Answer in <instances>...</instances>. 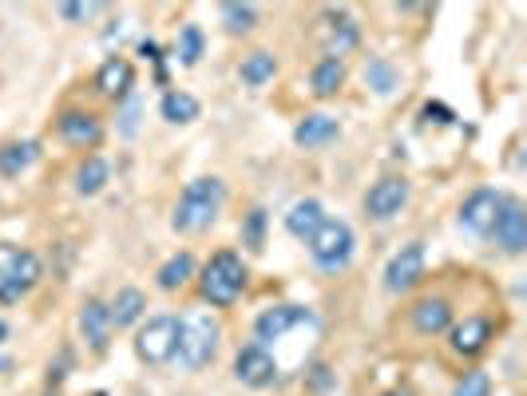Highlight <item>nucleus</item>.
<instances>
[{"instance_id":"7c9ffc66","label":"nucleus","mask_w":527,"mask_h":396,"mask_svg":"<svg viewBox=\"0 0 527 396\" xmlns=\"http://www.w3.org/2000/svg\"><path fill=\"white\" fill-rule=\"evenodd\" d=\"M452 396H492V377L484 369H468L456 385H452Z\"/></svg>"},{"instance_id":"393cba45","label":"nucleus","mask_w":527,"mask_h":396,"mask_svg":"<svg viewBox=\"0 0 527 396\" xmlns=\"http://www.w3.org/2000/svg\"><path fill=\"white\" fill-rule=\"evenodd\" d=\"M107 309H111L115 329H131V325L143 321V313H147V297H143V290H135V286H123L119 294L107 301Z\"/></svg>"},{"instance_id":"f257e3e1","label":"nucleus","mask_w":527,"mask_h":396,"mask_svg":"<svg viewBox=\"0 0 527 396\" xmlns=\"http://www.w3.org/2000/svg\"><path fill=\"white\" fill-rule=\"evenodd\" d=\"M222 206H226V183L222 179H214V175L191 179L183 187L179 202H175L171 226H175V234H203V230L214 226V218L222 214Z\"/></svg>"},{"instance_id":"72a5a7b5","label":"nucleus","mask_w":527,"mask_h":396,"mask_svg":"<svg viewBox=\"0 0 527 396\" xmlns=\"http://www.w3.org/2000/svg\"><path fill=\"white\" fill-rule=\"evenodd\" d=\"M428 123H452L456 119V111L452 107H444V103H424V111H421Z\"/></svg>"},{"instance_id":"0eeeda50","label":"nucleus","mask_w":527,"mask_h":396,"mask_svg":"<svg viewBox=\"0 0 527 396\" xmlns=\"http://www.w3.org/2000/svg\"><path fill=\"white\" fill-rule=\"evenodd\" d=\"M409 195H413V187H409L405 175H381V179L365 191V214H369L373 222H389V218H397V214L409 206Z\"/></svg>"},{"instance_id":"6e6552de","label":"nucleus","mask_w":527,"mask_h":396,"mask_svg":"<svg viewBox=\"0 0 527 396\" xmlns=\"http://www.w3.org/2000/svg\"><path fill=\"white\" fill-rule=\"evenodd\" d=\"M317 32H321V48H325V56H333V60H345V56L361 44V24H357L345 8H325Z\"/></svg>"},{"instance_id":"b1692460","label":"nucleus","mask_w":527,"mask_h":396,"mask_svg":"<svg viewBox=\"0 0 527 396\" xmlns=\"http://www.w3.org/2000/svg\"><path fill=\"white\" fill-rule=\"evenodd\" d=\"M36 159H40V143H36V139H12V143H0V175H4V179L24 175Z\"/></svg>"},{"instance_id":"1a4fd4ad","label":"nucleus","mask_w":527,"mask_h":396,"mask_svg":"<svg viewBox=\"0 0 527 396\" xmlns=\"http://www.w3.org/2000/svg\"><path fill=\"white\" fill-rule=\"evenodd\" d=\"M56 135L76 151H96L104 143V119L88 107H68L56 119Z\"/></svg>"},{"instance_id":"423d86ee","label":"nucleus","mask_w":527,"mask_h":396,"mask_svg":"<svg viewBox=\"0 0 527 396\" xmlns=\"http://www.w3.org/2000/svg\"><path fill=\"white\" fill-rule=\"evenodd\" d=\"M175 353H179V317H171V313L147 317L135 333V357L151 369H163L175 361Z\"/></svg>"},{"instance_id":"bb28decb","label":"nucleus","mask_w":527,"mask_h":396,"mask_svg":"<svg viewBox=\"0 0 527 396\" xmlns=\"http://www.w3.org/2000/svg\"><path fill=\"white\" fill-rule=\"evenodd\" d=\"M218 20L230 36H250L258 28V4H242V0H226L218 8Z\"/></svg>"},{"instance_id":"2eb2a0df","label":"nucleus","mask_w":527,"mask_h":396,"mask_svg":"<svg viewBox=\"0 0 527 396\" xmlns=\"http://www.w3.org/2000/svg\"><path fill=\"white\" fill-rule=\"evenodd\" d=\"M80 333H84V341H88V349H92L96 357H104L107 349H111V341H115V321H111L107 301L88 297V301L80 305Z\"/></svg>"},{"instance_id":"c85d7f7f","label":"nucleus","mask_w":527,"mask_h":396,"mask_svg":"<svg viewBox=\"0 0 527 396\" xmlns=\"http://www.w3.org/2000/svg\"><path fill=\"white\" fill-rule=\"evenodd\" d=\"M365 84H369L377 96H393V92L401 88V76H397V68H393L389 60L373 56V60L365 64Z\"/></svg>"},{"instance_id":"20e7f679","label":"nucleus","mask_w":527,"mask_h":396,"mask_svg":"<svg viewBox=\"0 0 527 396\" xmlns=\"http://www.w3.org/2000/svg\"><path fill=\"white\" fill-rule=\"evenodd\" d=\"M44 278L40 258L28 246H12L0 242V305H16L20 297H28Z\"/></svg>"},{"instance_id":"ddd939ff","label":"nucleus","mask_w":527,"mask_h":396,"mask_svg":"<svg viewBox=\"0 0 527 396\" xmlns=\"http://www.w3.org/2000/svg\"><path fill=\"white\" fill-rule=\"evenodd\" d=\"M500 206H504V191H496V187H476L472 195L460 202V226H464L468 234H476V238H488V234H492V222H496V214H500Z\"/></svg>"},{"instance_id":"4468645a","label":"nucleus","mask_w":527,"mask_h":396,"mask_svg":"<svg viewBox=\"0 0 527 396\" xmlns=\"http://www.w3.org/2000/svg\"><path fill=\"white\" fill-rule=\"evenodd\" d=\"M492 337H496V325H492L488 317L472 313V317H464V321H456V325L448 329V349H452L456 357H464V361H476V357L492 345Z\"/></svg>"},{"instance_id":"9b49d317","label":"nucleus","mask_w":527,"mask_h":396,"mask_svg":"<svg viewBox=\"0 0 527 396\" xmlns=\"http://www.w3.org/2000/svg\"><path fill=\"white\" fill-rule=\"evenodd\" d=\"M234 377H238L246 389H270V385L278 381V361H274V353H270L266 345L250 341V345H242L238 357H234Z\"/></svg>"},{"instance_id":"5701e85b","label":"nucleus","mask_w":527,"mask_h":396,"mask_svg":"<svg viewBox=\"0 0 527 396\" xmlns=\"http://www.w3.org/2000/svg\"><path fill=\"white\" fill-rule=\"evenodd\" d=\"M345 76H349L345 60L321 56V60L314 64V72H310V92H314L317 99H333L341 88H345Z\"/></svg>"},{"instance_id":"39448f33","label":"nucleus","mask_w":527,"mask_h":396,"mask_svg":"<svg viewBox=\"0 0 527 396\" xmlns=\"http://www.w3.org/2000/svg\"><path fill=\"white\" fill-rule=\"evenodd\" d=\"M306 246H310V258H314L317 270H325V274H341V270L353 262L357 238H353V226H349L345 218H325Z\"/></svg>"},{"instance_id":"f3484780","label":"nucleus","mask_w":527,"mask_h":396,"mask_svg":"<svg viewBox=\"0 0 527 396\" xmlns=\"http://www.w3.org/2000/svg\"><path fill=\"white\" fill-rule=\"evenodd\" d=\"M409 321H413V329H417L421 337H440V333L452 329V301L440 294L421 297V301H413Z\"/></svg>"},{"instance_id":"2f4dec72","label":"nucleus","mask_w":527,"mask_h":396,"mask_svg":"<svg viewBox=\"0 0 527 396\" xmlns=\"http://www.w3.org/2000/svg\"><path fill=\"white\" fill-rule=\"evenodd\" d=\"M262 238H266V210L254 206V210L246 214V222H242V242H246L250 250H262Z\"/></svg>"},{"instance_id":"4be33fe9","label":"nucleus","mask_w":527,"mask_h":396,"mask_svg":"<svg viewBox=\"0 0 527 396\" xmlns=\"http://www.w3.org/2000/svg\"><path fill=\"white\" fill-rule=\"evenodd\" d=\"M274 76H278V56H274V52H266V48L246 52V56H242V64H238V80H242L246 88H266Z\"/></svg>"},{"instance_id":"f704fd0d","label":"nucleus","mask_w":527,"mask_h":396,"mask_svg":"<svg viewBox=\"0 0 527 396\" xmlns=\"http://www.w3.org/2000/svg\"><path fill=\"white\" fill-rule=\"evenodd\" d=\"M4 337H8V321L0 317V345H4Z\"/></svg>"},{"instance_id":"f03ea898","label":"nucleus","mask_w":527,"mask_h":396,"mask_svg":"<svg viewBox=\"0 0 527 396\" xmlns=\"http://www.w3.org/2000/svg\"><path fill=\"white\" fill-rule=\"evenodd\" d=\"M218 345H222V325H218L214 313L191 309V313L179 317V353L175 357H179L183 369H191V373L207 369L214 353H218Z\"/></svg>"},{"instance_id":"6ab92c4d","label":"nucleus","mask_w":527,"mask_h":396,"mask_svg":"<svg viewBox=\"0 0 527 396\" xmlns=\"http://www.w3.org/2000/svg\"><path fill=\"white\" fill-rule=\"evenodd\" d=\"M337 135H341V123H337L333 115H325V111H310V115H302V123L294 127V143H298V147H306V151L333 143Z\"/></svg>"},{"instance_id":"aec40b11","label":"nucleus","mask_w":527,"mask_h":396,"mask_svg":"<svg viewBox=\"0 0 527 396\" xmlns=\"http://www.w3.org/2000/svg\"><path fill=\"white\" fill-rule=\"evenodd\" d=\"M325 218H329V214H325V206H321L317 198H298V202L286 210V230H290L298 242H310Z\"/></svg>"},{"instance_id":"cd10ccee","label":"nucleus","mask_w":527,"mask_h":396,"mask_svg":"<svg viewBox=\"0 0 527 396\" xmlns=\"http://www.w3.org/2000/svg\"><path fill=\"white\" fill-rule=\"evenodd\" d=\"M199 111H203V103L191 96V92H167L163 103H159V115L167 123H195Z\"/></svg>"},{"instance_id":"a878e982","label":"nucleus","mask_w":527,"mask_h":396,"mask_svg":"<svg viewBox=\"0 0 527 396\" xmlns=\"http://www.w3.org/2000/svg\"><path fill=\"white\" fill-rule=\"evenodd\" d=\"M111 183V163L104 155H84V163L76 167V195L96 198Z\"/></svg>"},{"instance_id":"7ed1b4c3","label":"nucleus","mask_w":527,"mask_h":396,"mask_svg":"<svg viewBox=\"0 0 527 396\" xmlns=\"http://www.w3.org/2000/svg\"><path fill=\"white\" fill-rule=\"evenodd\" d=\"M246 278H250L246 262L234 250H214L207 266H203V274H199V294L214 309H230L246 290Z\"/></svg>"},{"instance_id":"f8f14e48","label":"nucleus","mask_w":527,"mask_h":396,"mask_svg":"<svg viewBox=\"0 0 527 396\" xmlns=\"http://www.w3.org/2000/svg\"><path fill=\"white\" fill-rule=\"evenodd\" d=\"M504 254H524L527 250V210L520 198L504 195V206L492 222V234H488Z\"/></svg>"},{"instance_id":"dca6fc26","label":"nucleus","mask_w":527,"mask_h":396,"mask_svg":"<svg viewBox=\"0 0 527 396\" xmlns=\"http://www.w3.org/2000/svg\"><path fill=\"white\" fill-rule=\"evenodd\" d=\"M302 321H310V313L302 309V305H270V309H262L258 313V321H254V337H258V345H266V341H282L290 329H298Z\"/></svg>"},{"instance_id":"c9c22d12","label":"nucleus","mask_w":527,"mask_h":396,"mask_svg":"<svg viewBox=\"0 0 527 396\" xmlns=\"http://www.w3.org/2000/svg\"><path fill=\"white\" fill-rule=\"evenodd\" d=\"M385 396H413L409 389H393V393H385Z\"/></svg>"},{"instance_id":"9d476101","label":"nucleus","mask_w":527,"mask_h":396,"mask_svg":"<svg viewBox=\"0 0 527 396\" xmlns=\"http://www.w3.org/2000/svg\"><path fill=\"white\" fill-rule=\"evenodd\" d=\"M424 278V242H405L393 258H389V266H385V290L389 294H409V290H417Z\"/></svg>"},{"instance_id":"c756f323","label":"nucleus","mask_w":527,"mask_h":396,"mask_svg":"<svg viewBox=\"0 0 527 396\" xmlns=\"http://www.w3.org/2000/svg\"><path fill=\"white\" fill-rule=\"evenodd\" d=\"M203 52H207L203 28H199V24H183V32H179V64H183V68H195V64L203 60Z\"/></svg>"},{"instance_id":"a211bd4d","label":"nucleus","mask_w":527,"mask_h":396,"mask_svg":"<svg viewBox=\"0 0 527 396\" xmlns=\"http://www.w3.org/2000/svg\"><path fill=\"white\" fill-rule=\"evenodd\" d=\"M92 84H96V92L104 99H127L131 88H135V68L123 56H107L104 64L96 68V80Z\"/></svg>"},{"instance_id":"473e14b6","label":"nucleus","mask_w":527,"mask_h":396,"mask_svg":"<svg viewBox=\"0 0 527 396\" xmlns=\"http://www.w3.org/2000/svg\"><path fill=\"white\" fill-rule=\"evenodd\" d=\"M100 12H104V4H96V0H88V4H60V16L72 20V24H88Z\"/></svg>"},{"instance_id":"412c9836","label":"nucleus","mask_w":527,"mask_h":396,"mask_svg":"<svg viewBox=\"0 0 527 396\" xmlns=\"http://www.w3.org/2000/svg\"><path fill=\"white\" fill-rule=\"evenodd\" d=\"M191 278H195V254H191V250L171 254V258L159 266V274H155V282H159L163 294H179V290H187Z\"/></svg>"}]
</instances>
